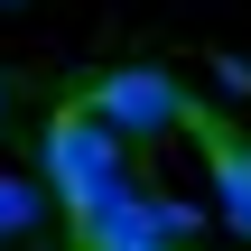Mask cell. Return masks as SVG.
Segmentation results:
<instances>
[{"instance_id": "2", "label": "cell", "mask_w": 251, "mask_h": 251, "mask_svg": "<svg viewBox=\"0 0 251 251\" xmlns=\"http://www.w3.org/2000/svg\"><path fill=\"white\" fill-rule=\"evenodd\" d=\"M121 140H168V130H196V102H186V84L168 75V65H112V75H93V93H84Z\"/></svg>"}, {"instance_id": "3", "label": "cell", "mask_w": 251, "mask_h": 251, "mask_svg": "<svg viewBox=\"0 0 251 251\" xmlns=\"http://www.w3.org/2000/svg\"><path fill=\"white\" fill-rule=\"evenodd\" d=\"M196 140H205V186H214V224L251 242V149L233 130H214V121H196Z\"/></svg>"}, {"instance_id": "4", "label": "cell", "mask_w": 251, "mask_h": 251, "mask_svg": "<svg viewBox=\"0 0 251 251\" xmlns=\"http://www.w3.org/2000/svg\"><path fill=\"white\" fill-rule=\"evenodd\" d=\"M75 251H186V242H168V233H158V214H149V196L130 186L121 205H102V214H84V224H75Z\"/></svg>"}, {"instance_id": "5", "label": "cell", "mask_w": 251, "mask_h": 251, "mask_svg": "<svg viewBox=\"0 0 251 251\" xmlns=\"http://www.w3.org/2000/svg\"><path fill=\"white\" fill-rule=\"evenodd\" d=\"M47 224V177H9L0 168V242H28Z\"/></svg>"}, {"instance_id": "1", "label": "cell", "mask_w": 251, "mask_h": 251, "mask_svg": "<svg viewBox=\"0 0 251 251\" xmlns=\"http://www.w3.org/2000/svg\"><path fill=\"white\" fill-rule=\"evenodd\" d=\"M121 130L93 112V102H65L56 121H47V149H37V177H47V196L65 205V224H84V214H102V205H121L130 196V168H121Z\"/></svg>"}, {"instance_id": "6", "label": "cell", "mask_w": 251, "mask_h": 251, "mask_svg": "<svg viewBox=\"0 0 251 251\" xmlns=\"http://www.w3.org/2000/svg\"><path fill=\"white\" fill-rule=\"evenodd\" d=\"M149 214H158V233H168V242H196V233H205V214H196L186 196H149Z\"/></svg>"}]
</instances>
